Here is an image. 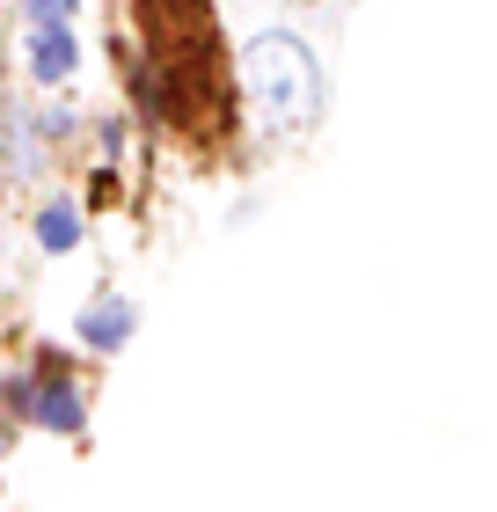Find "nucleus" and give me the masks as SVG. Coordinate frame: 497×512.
<instances>
[{
	"instance_id": "f257e3e1",
	"label": "nucleus",
	"mask_w": 497,
	"mask_h": 512,
	"mask_svg": "<svg viewBox=\"0 0 497 512\" xmlns=\"http://www.w3.org/2000/svg\"><path fill=\"white\" fill-rule=\"evenodd\" d=\"M242 88L264 132H307L322 118V59L293 30H256L242 52Z\"/></svg>"
},
{
	"instance_id": "f03ea898",
	"label": "nucleus",
	"mask_w": 497,
	"mask_h": 512,
	"mask_svg": "<svg viewBox=\"0 0 497 512\" xmlns=\"http://www.w3.org/2000/svg\"><path fill=\"white\" fill-rule=\"evenodd\" d=\"M22 66H30L37 88H66V81L81 74L74 22H30V30H22Z\"/></svg>"
},
{
	"instance_id": "7ed1b4c3",
	"label": "nucleus",
	"mask_w": 497,
	"mask_h": 512,
	"mask_svg": "<svg viewBox=\"0 0 497 512\" xmlns=\"http://www.w3.org/2000/svg\"><path fill=\"white\" fill-rule=\"evenodd\" d=\"M132 330H139V308H132L125 293H96V300L74 315V337L88 344V352H125Z\"/></svg>"
},
{
	"instance_id": "20e7f679",
	"label": "nucleus",
	"mask_w": 497,
	"mask_h": 512,
	"mask_svg": "<svg viewBox=\"0 0 497 512\" xmlns=\"http://www.w3.org/2000/svg\"><path fill=\"white\" fill-rule=\"evenodd\" d=\"M52 147H59V139L44 132L37 110H30V103H8V176H15V183L44 176V169H52Z\"/></svg>"
},
{
	"instance_id": "39448f33",
	"label": "nucleus",
	"mask_w": 497,
	"mask_h": 512,
	"mask_svg": "<svg viewBox=\"0 0 497 512\" xmlns=\"http://www.w3.org/2000/svg\"><path fill=\"white\" fill-rule=\"evenodd\" d=\"M30 425L59 432V439H74V432L88 425V388H81V381H66V374H37V410H30Z\"/></svg>"
},
{
	"instance_id": "423d86ee",
	"label": "nucleus",
	"mask_w": 497,
	"mask_h": 512,
	"mask_svg": "<svg viewBox=\"0 0 497 512\" xmlns=\"http://www.w3.org/2000/svg\"><path fill=\"white\" fill-rule=\"evenodd\" d=\"M81 235H88V213H81V198H52L37 213V249L44 256H66V249H81Z\"/></svg>"
},
{
	"instance_id": "0eeeda50",
	"label": "nucleus",
	"mask_w": 497,
	"mask_h": 512,
	"mask_svg": "<svg viewBox=\"0 0 497 512\" xmlns=\"http://www.w3.org/2000/svg\"><path fill=\"white\" fill-rule=\"evenodd\" d=\"M30 410H37V374H0V417L30 425Z\"/></svg>"
},
{
	"instance_id": "6e6552de",
	"label": "nucleus",
	"mask_w": 497,
	"mask_h": 512,
	"mask_svg": "<svg viewBox=\"0 0 497 512\" xmlns=\"http://www.w3.org/2000/svg\"><path fill=\"white\" fill-rule=\"evenodd\" d=\"M81 0H22V22H74Z\"/></svg>"
},
{
	"instance_id": "1a4fd4ad",
	"label": "nucleus",
	"mask_w": 497,
	"mask_h": 512,
	"mask_svg": "<svg viewBox=\"0 0 497 512\" xmlns=\"http://www.w3.org/2000/svg\"><path fill=\"white\" fill-rule=\"evenodd\" d=\"M0 454H8V425H0Z\"/></svg>"
}]
</instances>
